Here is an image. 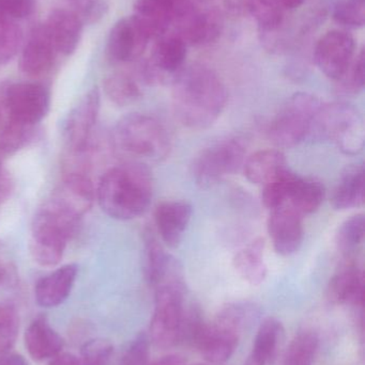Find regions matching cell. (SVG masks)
I'll use <instances>...</instances> for the list:
<instances>
[{"mask_svg": "<svg viewBox=\"0 0 365 365\" xmlns=\"http://www.w3.org/2000/svg\"><path fill=\"white\" fill-rule=\"evenodd\" d=\"M77 270L75 264H68L40 279L34 289L39 306L54 308L64 304L74 287Z\"/></svg>", "mask_w": 365, "mask_h": 365, "instance_id": "cell-22", "label": "cell"}, {"mask_svg": "<svg viewBox=\"0 0 365 365\" xmlns=\"http://www.w3.org/2000/svg\"><path fill=\"white\" fill-rule=\"evenodd\" d=\"M186 58V43L178 34L158 38L151 58L141 68V77L148 83L166 81L184 68Z\"/></svg>", "mask_w": 365, "mask_h": 365, "instance_id": "cell-13", "label": "cell"}, {"mask_svg": "<svg viewBox=\"0 0 365 365\" xmlns=\"http://www.w3.org/2000/svg\"><path fill=\"white\" fill-rule=\"evenodd\" d=\"M4 105L9 119L36 126L49 113L51 93L42 83H13L4 93Z\"/></svg>", "mask_w": 365, "mask_h": 365, "instance_id": "cell-10", "label": "cell"}, {"mask_svg": "<svg viewBox=\"0 0 365 365\" xmlns=\"http://www.w3.org/2000/svg\"><path fill=\"white\" fill-rule=\"evenodd\" d=\"M254 319V312L246 302L229 304L214 323L206 325L196 349L209 364H224L235 353L242 332Z\"/></svg>", "mask_w": 365, "mask_h": 365, "instance_id": "cell-5", "label": "cell"}, {"mask_svg": "<svg viewBox=\"0 0 365 365\" xmlns=\"http://www.w3.org/2000/svg\"><path fill=\"white\" fill-rule=\"evenodd\" d=\"M279 1L282 4L283 8L294 10V9L299 8L304 4V0H279Z\"/></svg>", "mask_w": 365, "mask_h": 365, "instance_id": "cell-49", "label": "cell"}, {"mask_svg": "<svg viewBox=\"0 0 365 365\" xmlns=\"http://www.w3.org/2000/svg\"><path fill=\"white\" fill-rule=\"evenodd\" d=\"M23 32L13 19H0V66L13 59L21 47Z\"/></svg>", "mask_w": 365, "mask_h": 365, "instance_id": "cell-38", "label": "cell"}, {"mask_svg": "<svg viewBox=\"0 0 365 365\" xmlns=\"http://www.w3.org/2000/svg\"><path fill=\"white\" fill-rule=\"evenodd\" d=\"M114 347L109 341L96 339L81 347L79 365H109Z\"/></svg>", "mask_w": 365, "mask_h": 365, "instance_id": "cell-43", "label": "cell"}, {"mask_svg": "<svg viewBox=\"0 0 365 365\" xmlns=\"http://www.w3.org/2000/svg\"><path fill=\"white\" fill-rule=\"evenodd\" d=\"M2 111H1V108H0V130H1V128H2Z\"/></svg>", "mask_w": 365, "mask_h": 365, "instance_id": "cell-51", "label": "cell"}, {"mask_svg": "<svg viewBox=\"0 0 365 365\" xmlns=\"http://www.w3.org/2000/svg\"><path fill=\"white\" fill-rule=\"evenodd\" d=\"M325 197L326 189L321 182L300 177L284 206L304 217L316 212Z\"/></svg>", "mask_w": 365, "mask_h": 365, "instance_id": "cell-30", "label": "cell"}, {"mask_svg": "<svg viewBox=\"0 0 365 365\" xmlns=\"http://www.w3.org/2000/svg\"><path fill=\"white\" fill-rule=\"evenodd\" d=\"M34 126L8 120L0 130V154L13 155L32 140Z\"/></svg>", "mask_w": 365, "mask_h": 365, "instance_id": "cell-36", "label": "cell"}, {"mask_svg": "<svg viewBox=\"0 0 365 365\" xmlns=\"http://www.w3.org/2000/svg\"><path fill=\"white\" fill-rule=\"evenodd\" d=\"M151 365H186L184 358L179 355H169L156 360Z\"/></svg>", "mask_w": 365, "mask_h": 365, "instance_id": "cell-48", "label": "cell"}, {"mask_svg": "<svg viewBox=\"0 0 365 365\" xmlns=\"http://www.w3.org/2000/svg\"><path fill=\"white\" fill-rule=\"evenodd\" d=\"M246 6L261 31L271 34L282 25L284 8L279 0H246Z\"/></svg>", "mask_w": 365, "mask_h": 365, "instance_id": "cell-33", "label": "cell"}, {"mask_svg": "<svg viewBox=\"0 0 365 365\" xmlns=\"http://www.w3.org/2000/svg\"><path fill=\"white\" fill-rule=\"evenodd\" d=\"M25 346L36 361L53 359L61 354L64 341L49 325L44 315L31 322L25 332Z\"/></svg>", "mask_w": 365, "mask_h": 365, "instance_id": "cell-24", "label": "cell"}, {"mask_svg": "<svg viewBox=\"0 0 365 365\" xmlns=\"http://www.w3.org/2000/svg\"><path fill=\"white\" fill-rule=\"evenodd\" d=\"M154 179L147 165L128 162L109 169L96 189L99 204L105 214L117 220H132L149 207Z\"/></svg>", "mask_w": 365, "mask_h": 365, "instance_id": "cell-2", "label": "cell"}, {"mask_svg": "<svg viewBox=\"0 0 365 365\" xmlns=\"http://www.w3.org/2000/svg\"><path fill=\"white\" fill-rule=\"evenodd\" d=\"M57 51L45 25L34 28L21 51L19 68L24 74L39 77L51 70Z\"/></svg>", "mask_w": 365, "mask_h": 365, "instance_id": "cell-18", "label": "cell"}, {"mask_svg": "<svg viewBox=\"0 0 365 365\" xmlns=\"http://www.w3.org/2000/svg\"><path fill=\"white\" fill-rule=\"evenodd\" d=\"M4 278H6V270H4V266L0 264V284L4 282Z\"/></svg>", "mask_w": 365, "mask_h": 365, "instance_id": "cell-50", "label": "cell"}, {"mask_svg": "<svg viewBox=\"0 0 365 365\" xmlns=\"http://www.w3.org/2000/svg\"><path fill=\"white\" fill-rule=\"evenodd\" d=\"M150 343L149 334H137L122 354L119 365H149Z\"/></svg>", "mask_w": 365, "mask_h": 365, "instance_id": "cell-42", "label": "cell"}, {"mask_svg": "<svg viewBox=\"0 0 365 365\" xmlns=\"http://www.w3.org/2000/svg\"><path fill=\"white\" fill-rule=\"evenodd\" d=\"M184 278L167 281L156 289L154 310L149 338L156 346L171 349L179 344L180 330L186 310Z\"/></svg>", "mask_w": 365, "mask_h": 365, "instance_id": "cell-8", "label": "cell"}, {"mask_svg": "<svg viewBox=\"0 0 365 365\" xmlns=\"http://www.w3.org/2000/svg\"><path fill=\"white\" fill-rule=\"evenodd\" d=\"M365 173L362 164L349 165L342 171L332 192L331 204L336 210L359 207L364 203Z\"/></svg>", "mask_w": 365, "mask_h": 365, "instance_id": "cell-26", "label": "cell"}, {"mask_svg": "<svg viewBox=\"0 0 365 365\" xmlns=\"http://www.w3.org/2000/svg\"><path fill=\"white\" fill-rule=\"evenodd\" d=\"M334 19L349 28H361L365 24V0H336Z\"/></svg>", "mask_w": 365, "mask_h": 365, "instance_id": "cell-40", "label": "cell"}, {"mask_svg": "<svg viewBox=\"0 0 365 365\" xmlns=\"http://www.w3.org/2000/svg\"><path fill=\"white\" fill-rule=\"evenodd\" d=\"M365 236L364 215L358 214L346 219L339 227L336 235L338 250L346 259H351L364 244Z\"/></svg>", "mask_w": 365, "mask_h": 365, "instance_id": "cell-32", "label": "cell"}, {"mask_svg": "<svg viewBox=\"0 0 365 365\" xmlns=\"http://www.w3.org/2000/svg\"><path fill=\"white\" fill-rule=\"evenodd\" d=\"M336 81V91L341 96H356L364 90L365 83L364 49L354 58L346 72Z\"/></svg>", "mask_w": 365, "mask_h": 365, "instance_id": "cell-37", "label": "cell"}, {"mask_svg": "<svg viewBox=\"0 0 365 365\" xmlns=\"http://www.w3.org/2000/svg\"><path fill=\"white\" fill-rule=\"evenodd\" d=\"M323 103L310 93L294 94L270 123V140L279 148H293L313 136Z\"/></svg>", "mask_w": 365, "mask_h": 365, "instance_id": "cell-6", "label": "cell"}, {"mask_svg": "<svg viewBox=\"0 0 365 365\" xmlns=\"http://www.w3.org/2000/svg\"><path fill=\"white\" fill-rule=\"evenodd\" d=\"M133 16L150 38L165 36L174 23V12L167 0H135Z\"/></svg>", "mask_w": 365, "mask_h": 365, "instance_id": "cell-27", "label": "cell"}, {"mask_svg": "<svg viewBox=\"0 0 365 365\" xmlns=\"http://www.w3.org/2000/svg\"><path fill=\"white\" fill-rule=\"evenodd\" d=\"M19 330V317L10 304H0V355L9 353L16 342Z\"/></svg>", "mask_w": 365, "mask_h": 365, "instance_id": "cell-39", "label": "cell"}, {"mask_svg": "<svg viewBox=\"0 0 365 365\" xmlns=\"http://www.w3.org/2000/svg\"><path fill=\"white\" fill-rule=\"evenodd\" d=\"M149 40L147 32L133 15L124 17L109 32L107 53L117 62L134 61L143 55Z\"/></svg>", "mask_w": 365, "mask_h": 365, "instance_id": "cell-14", "label": "cell"}, {"mask_svg": "<svg viewBox=\"0 0 365 365\" xmlns=\"http://www.w3.org/2000/svg\"><path fill=\"white\" fill-rule=\"evenodd\" d=\"M49 365H79V359L72 354H59Z\"/></svg>", "mask_w": 365, "mask_h": 365, "instance_id": "cell-46", "label": "cell"}, {"mask_svg": "<svg viewBox=\"0 0 365 365\" xmlns=\"http://www.w3.org/2000/svg\"><path fill=\"white\" fill-rule=\"evenodd\" d=\"M100 91L90 89L69 113L64 128V140L75 154L83 153L89 145L100 111Z\"/></svg>", "mask_w": 365, "mask_h": 365, "instance_id": "cell-12", "label": "cell"}, {"mask_svg": "<svg viewBox=\"0 0 365 365\" xmlns=\"http://www.w3.org/2000/svg\"><path fill=\"white\" fill-rule=\"evenodd\" d=\"M313 136L328 139L342 153L356 155L364 150L365 128L359 111L345 102L323 104Z\"/></svg>", "mask_w": 365, "mask_h": 365, "instance_id": "cell-7", "label": "cell"}, {"mask_svg": "<svg viewBox=\"0 0 365 365\" xmlns=\"http://www.w3.org/2000/svg\"><path fill=\"white\" fill-rule=\"evenodd\" d=\"M244 168L249 181L264 186L287 169L286 158L280 150H261L244 160Z\"/></svg>", "mask_w": 365, "mask_h": 365, "instance_id": "cell-28", "label": "cell"}, {"mask_svg": "<svg viewBox=\"0 0 365 365\" xmlns=\"http://www.w3.org/2000/svg\"><path fill=\"white\" fill-rule=\"evenodd\" d=\"M0 365H28V364L21 356L6 353L0 355Z\"/></svg>", "mask_w": 365, "mask_h": 365, "instance_id": "cell-47", "label": "cell"}, {"mask_svg": "<svg viewBox=\"0 0 365 365\" xmlns=\"http://www.w3.org/2000/svg\"><path fill=\"white\" fill-rule=\"evenodd\" d=\"M244 141L227 138L201 150L191 165L193 179L204 188L214 186L237 173L246 160Z\"/></svg>", "mask_w": 365, "mask_h": 365, "instance_id": "cell-9", "label": "cell"}, {"mask_svg": "<svg viewBox=\"0 0 365 365\" xmlns=\"http://www.w3.org/2000/svg\"><path fill=\"white\" fill-rule=\"evenodd\" d=\"M114 141L126 153L154 162L167 158L173 148L167 128L145 113H131L120 119L114 130Z\"/></svg>", "mask_w": 365, "mask_h": 365, "instance_id": "cell-4", "label": "cell"}, {"mask_svg": "<svg viewBox=\"0 0 365 365\" xmlns=\"http://www.w3.org/2000/svg\"><path fill=\"white\" fill-rule=\"evenodd\" d=\"M81 219L46 201L38 210L30 231L29 250L40 266L53 267L64 257L69 240L77 233Z\"/></svg>", "mask_w": 365, "mask_h": 365, "instance_id": "cell-3", "label": "cell"}, {"mask_svg": "<svg viewBox=\"0 0 365 365\" xmlns=\"http://www.w3.org/2000/svg\"><path fill=\"white\" fill-rule=\"evenodd\" d=\"M104 91L109 100L118 106H129L143 96L134 77L124 72H116L104 79Z\"/></svg>", "mask_w": 365, "mask_h": 365, "instance_id": "cell-31", "label": "cell"}, {"mask_svg": "<svg viewBox=\"0 0 365 365\" xmlns=\"http://www.w3.org/2000/svg\"><path fill=\"white\" fill-rule=\"evenodd\" d=\"M184 276L179 262L165 251L152 231L145 233V277L154 289L171 279Z\"/></svg>", "mask_w": 365, "mask_h": 365, "instance_id": "cell-21", "label": "cell"}, {"mask_svg": "<svg viewBox=\"0 0 365 365\" xmlns=\"http://www.w3.org/2000/svg\"><path fill=\"white\" fill-rule=\"evenodd\" d=\"M94 200L96 189L89 178L84 173H73L58 185L49 201L72 216L81 219L91 210Z\"/></svg>", "mask_w": 365, "mask_h": 365, "instance_id": "cell-15", "label": "cell"}, {"mask_svg": "<svg viewBox=\"0 0 365 365\" xmlns=\"http://www.w3.org/2000/svg\"><path fill=\"white\" fill-rule=\"evenodd\" d=\"M83 25L72 11L56 9L49 15L45 28L57 53L69 56L79 46Z\"/></svg>", "mask_w": 365, "mask_h": 365, "instance_id": "cell-23", "label": "cell"}, {"mask_svg": "<svg viewBox=\"0 0 365 365\" xmlns=\"http://www.w3.org/2000/svg\"><path fill=\"white\" fill-rule=\"evenodd\" d=\"M72 11L83 24L98 23L106 15L109 2L106 0H68Z\"/></svg>", "mask_w": 365, "mask_h": 365, "instance_id": "cell-41", "label": "cell"}, {"mask_svg": "<svg viewBox=\"0 0 365 365\" xmlns=\"http://www.w3.org/2000/svg\"><path fill=\"white\" fill-rule=\"evenodd\" d=\"M13 190V182L8 173L0 168V207L8 201Z\"/></svg>", "mask_w": 365, "mask_h": 365, "instance_id": "cell-45", "label": "cell"}, {"mask_svg": "<svg viewBox=\"0 0 365 365\" xmlns=\"http://www.w3.org/2000/svg\"><path fill=\"white\" fill-rule=\"evenodd\" d=\"M176 27L178 36L186 44H209L220 36L223 29V19L216 10L201 11L195 6L184 19H180Z\"/></svg>", "mask_w": 365, "mask_h": 365, "instance_id": "cell-17", "label": "cell"}, {"mask_svg": "<svg viewBox=\"0 0 365 365\" xmlns=\"http://www.w3.org/2000/svg\"><path fill=\"white\" fill-rule=\"evenodd\" d=\"M192 206L184 201H166L154 210V222L161 240L166 246L176 248L184 238L190 223Z\"/></svg>", "mask_w": 365, "mask_h": 365, "instance_id": "cell-19", "label": "cell"}, {"mask_svg": "<svg viewBox=\"0 0 365 365\" xmlns=\"http://www.w3.org/2000/svg\"><path fill=\"white\" fill-rule=\"evenodd\" d=\"M319 345V336L314 331H300L289 344L283 365H313Z\"/></svg>", "mask_w": 365, "mask_h": 365, "instance_id": "cell-34", "label": "cell"}, {"mask_svg": "<svg viewBox=\"0 0 365 365\" xmlns=\"http://www.w3.org/2000/svg\"><path fill=\"white\" fill-rule=\"evenodd\" d=\"M171 85L175 117L191 130L210 128L226 107V87L220 76L207 66L193 64L182 68Z\"/></svg>", "mask_w": 365, "mask_h": 365, "instance_id": "cell-1", "label": "cell"}, {"mask_svg": "<svg viewBox=\"0 0 365 365\" xmlns=\"http://www.w3.org/2000/svg\"><path fill=\"white\" fill-rule=\"evenodd\" d=\"M36 9V0H0V19H23Z\"/></svg>", "mask_w": 365, "mask_h": 365, "instance_id": "cell-44", "label": "cell"}, {"mask_svg": "<svg viewBox=\"0 0 365 365\" xmlns=\"http://www.w3.org/2000/svg\"><path fill=\"white\" fill-rule=\"evenodd\" d=\"M364 272L351 259L338 268L328 285L327 296L334 304L361 306L364 302Z\"/></svg>", "mask_w": 365, "mask_h": 365, "instance_id": "cell-20", "label": "cell"}, {"mask_svg": "<svg viewBox=\"0 0 365 365\" xmlns=\"http://www.w3.org/2000/svg\"><path fill=\"white\" fill-rule=\"evenodd\" d=\"M284 340V327L279 319L267 317L259 325L252 351L244 365H272Z\"/></svg>", "mask_w": 365, "mask_h": 365, "instance_id": "cell-25", "label": "cell"}, {"mask_svg": "<svg viewBox=\"0 0 365 365\" xmlns=\"http://www.w3.org/2000/svg\"><path fill=\"white\" fill-rule=\"evenodd\" d=\"M193 365H205V364H193Z\"/></svg>", "mask_w": 365, "mask_h": 365, "instance_id": "cell-52", "label": "cell"}, {"mask_svg": "<svg viewBox=\"0 0 365 365\" xmlns=\"http://www.w3.org/2000/svg\"><path fill=\"white\" fill-rule=\"evenodd\" d=\"M0 168H1V166H0Z\"/></svg>", "mask_w": 365, "mask_h": 365, "instance_id": "cell-53", "label": "cell"}, {"mask_svg": "<svg viewBox=\"0 0 365 365\" xmlns=\"http://www.w3.org/2000/svg\"><path fill=\"white\" fill-rule=\"evenodd\" d=\"M355 51V38L351 34L343 30H331L317 42L314 61L328 78L338 81L351 66Z\"/></svg>", "mask_w": 365, "mask_h": 365, "instance_id": "cell-11", "label": "cell"}, {"mask_svg": "<svg viewBox=\"0 0 365 365\" xmlns=\"http://www.w3.org/2000/svg\"><path fill=\"white\" fill-rule=\"evenodd\" d=\"M268 233L276 253L289 257L304 242V217L286 206L276 208L268 220Z\"/></svg>", "mask_w": 365, "mask_h": 365, "instance_id": "cell-16", "label": "cell"}, {"mask_svg": "<svg viewBox=\"0 0 365 365\" xmlns=\"http://www.w3.org/2000/svg\"><path fill=\"white\" fill-rule=\"evenodd\" d=\"M299 178L289 169H285L271 181L264 185L261 195L264 205L270 210L284 206Z\"/></svg>", "mask_w": 365, "mask_h": 365, "instance_id": "cell-35", "label": "cell"}, {"mask_svg": "<svg viewBox=\"0 0 365 365\" xmlns=\"http://www.w3.org/2000/svg\"><path fill=\"white\" fill-rule=\"evenodd\" d=\"M237 274L251 285H259L267 278L268 268L265 261V242L261 238L237 252L233 259Z\"/></svg>", "mask_w": 365, "mask_h": 365, "instance_id": "cell-29", "label": "cell"}]
</instances>
